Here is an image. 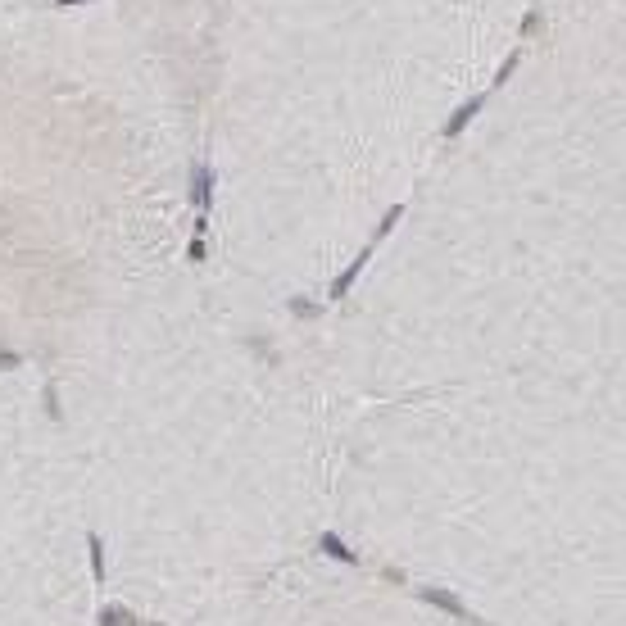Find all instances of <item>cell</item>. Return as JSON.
Instances as JSON below:
<instances>
[{"label":"cell","mask_w":626,"mask_h":626,"mask_svg":"<svg viewBox=\"0 0 626 626\" xmlns=\"http://www.w3.org/2000/svg\"><path fill=\"white\" fill-rule=\"evenodd\" d=\"M527 0H218L204 132L223 209L340 227L440 146Z\"/></svg>","instance_id":"6da1fadb"},{"label":"cell","mask_w":626,"mask_h":626,"mask_svg":"<svg viewBox=\"0 0 626 626\" xmlns=\"http://www.w3.org/2000/svg\"><path fill=\"white\" fill-rule=\"evenodd\" d=\"M545 5L554 46L622 64V0H545Z\"/></svg>","instance_id":"7a4b0ae2"},{"label":"cell","mask_w":626,"mask_h":626,"mask_svg":"<svg viewBox=\"0 0 626 626\" xmlns=\"http://www.w3.org/2000/svg\"><path fill=\"white\" fill-rule=\"evenodd\" d=\"M36 5H55V0H0V9H36Z\"/></svg>","instance_id":"3957f363"}]
</instances>
